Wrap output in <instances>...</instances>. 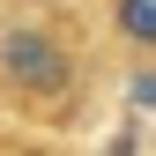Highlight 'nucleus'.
Returning a JSON list of instances; mask_svg holds the SVG:
<instances>
[{"mask_svg":"<svg viewBox=\"0 0 156 156\" xmlns=\"http://www.w3.org/2000/svg\"><path fill=\"white\" fill-rule=\"evenodd\" d=\"M0 74L8 82H23V89H67V52L52 45L45 30H30V23H15L8 37H0Z\"/></svg>","mask_w":156,"mask_h":156,"instance_id":"obj_1","label":"nucleus"},{"mask_svg":"<svg viewBox=\"0 0 156 156\" xmlns=\"http://www.w3.org/2000/svg\"><path fill=\"white\" fill-rule=\"evenodd\" d=\"M119 30L134 45H156V0H119Z\"/></svg>","mask_w":156,"mask_h":156,"instance_id":"obj_2","label":"nucleus"},{"mask_svg":"<svg viewBox=\"0 0 156 156\" xmlns=\"http://www.w3.org/2000/svg\"><path fill=\"white\" fill-rule=\"evenodd\" d=\"M134 104H141V112H156V74H134Z\"/></svg>","mask_w":156,"mask_h":156,"instance_id":"obj_3","label":"nucleus"}]
</instances>
